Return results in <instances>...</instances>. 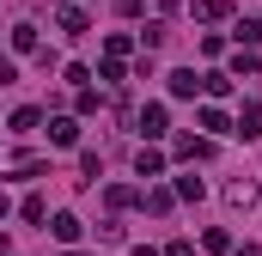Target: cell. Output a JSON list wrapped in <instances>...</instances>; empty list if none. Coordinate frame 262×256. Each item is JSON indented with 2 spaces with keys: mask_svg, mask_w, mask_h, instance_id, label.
<instances>
[{
  "mask_svg": "<svg viewBox=\"0 0 262 256\" xmlns=\"http://www.w3.org/2000/svg\"><path fill=\"white\" fill-rule=\"evenodd\" d=\"M165 256H195V250H189V244H183V238H177V244H171V250H165Z\"/></svg>",
  "mask_w": 262,
  "mask_h": 256,
  "instance_id": "cell-15",
  "label": "cell"
},
{
  "mask_svg": "<svg viewBox=\"0 0 262 256\" xmlns=\"http://www.w3.org/2000/svg\"><path fill=\"white\" fill-rule=\"evenodd\" d=\"M140 201H146L152 214H171V201H177V189H146V195H140Z\"/></svg>",
  "mask_w": 262,
  "mask_h": 256,
  "instance_id": "cell-7",
  "label": "cell"
},
{
  "mask_svg": "<svg viewBox=\"0 0 262 256\" xmlns=\"http://www.w3.org/2000/svg\"><path fill=\"white\" fill-rule=\"evenodd\" d=\"M171 92H177V98H195V92H201V79L189 73V67H177V73H171Z\"/></svg>",
  "mask_w": 262,
  "mask_h": 256,
  "instance_id": "cell-1",
  "label": "cell"
},
{
  "mask_svg": "<svg viewBox=\"0 0 262 256\" xmlns=\"http://www.w3.org/2000/svg\"><path fill=\"white\" fill-rule=\"evenodd\" d=\"M140 128H146V134H165V104H146V110H140Z\"/></svg>",
  "mask_w": 262,
  "mask_h": 256,
  "instance_id": "cell-5",
  "label": "cell"
},
{
  "mask_svg": "<svg viewBox=\"0 0 262 256\" xmlns=\"http://www.w3.org/2000/svg\"><path fill=\"white\" fill-rule=\"evenodd\" d=\"M177 195H183V201H201L207 183H201V177H177Z\"/></svg>",
  "mask_w": 262,
  "mask_h": 256,
  "instance_id": "cell-11",
  "label": "cell"
},
{
  "mask_svg": "<svg viewBox=\"0 0 262 256\" xmlns=\"http://www.w3.org/2000/svg\"><path fill=\"white\" fill-rule=\"evenodd\" d=\"M238 134H244V140H256V134H262V110H256V104H244V116H238Z\"/></svg>",
  "mask_w": 262,
  "mask_h": 256,
  "instance_id": "cell-2",
  "label": "cell"
},
{
  "mask_svg": "<svg viewBox=\"0 0 262 256\" xmlns=\"http://www.w3.org/2000/svg\"><path fill=\"white\" fill-rule=\"evenodd\" d=\"M55 238H61V244L79 238V220H73V214H55Z\"/></svg>",
  "mask_w": 262,
  "mask_h": 256,
  "instance_id": "cell-10",
  "label": "cell"
},
{
  "mask_svg": "<svg viewBox=\"0 0 262 256\" xmlns=\"http://www.w3.org/2000/svg\"><path fill=\"white\" fill-rule=\"evenodd\" d=\"M49 140H55V146H73V140H79V128L67 122V116H55V122H49Z\"/></svg>",
  "mask_w": 262,
  "mask_h": 256,
  "instance_id": "cell-3",
  "label": "cell"
},
{
  "mask_svg": "<svg viewBox=\"0 0 262 256\" xmlns=\"http://www.w3.org/2000/svg\"><path fill=\"white\" fill-rule=\"evenodd\" d=\"M207 153H213L207 140H177V159H207Z\"/></svg>",
  "mask_w": 262,
  "mask_h": 256,
  "instance_id": "cell-12",
  "label": "cell"
},
{
  "mask_svg": "<svg viewBox=\"0 0 262 256\" xmlns=\"http://www.w3.org/2000/svg\"><path fill=\"white\" fill-rule=\"evenodd\" d=\"M238 43H262V18H244L238 25Z\"/></svg>",
  "mask_w": 262,
  "mask_h": 256,
  "instance_id": "cell-14",
  "label": "cell"
},
{
  "mask_svg": "<svg viewBox=\"0 0 262 256\" xmlns=\"http://www.w3.org/2000/svg\"><path fill=\"white\" fill-rule=\"evenodd\" d=\"M226 201H232V207H250V201H256V183H226Z\"/></svg>",
  "mask_w": 262,
  "mask_h": 256,
  "instance_id": "cell-6",
  "label": "cell"
},
{
  "mask_svg": "<svg viewBox=\"0 0 262 256\" xmlns=\"http://www.w3.org/2000/svg\"><path fill=\"white\" fill-rule=\"evenodd\" d=\"M43 122V110H31V104H25V110H18V116H12V128H18V134H31V128Z\"/></svg>",
  "mask_w": 262,
  "mask_h": 256,
  "instance_id": "cell-13",
  "label": "cell"
},
{
  "mask_svg": "<svg viewBox=\"0 0 262 256\" xmlns=\"http://www.w3.org/2000/svg\"><path fill=\"white\" fill-rule=\"evenodd\" d=\"M12 49L31 55V49H37V25H12Z\"/></svg>",
  "mask_w": 262,
  "mask_h": 256,
  "instance_id": "cell-4",
  "label": "cell"
},
{
  "mask_svg": "<svg viewBox=\"0 0 262 256\" xmlns=\"http://www.w3.org/2000/svg\"><path fill=\"white\" fill-rule=\"evenodd\" d=\"M238 256H262V250H256V244H244V250H238Z\"/></svg>",
  "mask_w": 262,
  "mask_h": 256,
  "instance_id": "cell-16",
  "label": "cell"
},
{
  "mask_svg": "<svg viewBox=\"0 0 262 256\" xmlns=\"http://www.w3.org/2000/svg\"><path fill=\"white\" fill-rule=\"evenodd\" d=\"M0 256H12V244H6V238H0Z\"/></svg>",
  "mask_w": 262,
  "mask_h": 256,
  "instance_id": "cell-17",
  "label": "cell"
},
{
  "mask_svg": "<svg viewBox=\"0 0 262 256\" xmlns=\"http://www.w3.org/2000/svg\"><path fill=\"white\" fill-rule=\"evenodd\" d=\"M67 256H79V250H67Z\"/></svg>",
  "mask_w": 262,
  "mask_h": 256,
  "instance_id": "cell-18",
  "label": "cell"
},
{
  "mask_svg": "<svg viewBox=\"0 0 262 256\" xmlns=\"http://www.w3.org/2000/svg\"><path fill=\"white\" fill-rule=\"evenodd\" d=\"M134 171H140V177H159V171H165V159H159V153H152V146H146V153H140V159H134Z\"/></svg>",
  "mask_w": 262,
  "mask_h": 256,
  "instance_id": "cell-8",
  "label": "cell"
},
{
  "mask_svg": "<svg viewBox=\"0 0 262 256\" xmlns=\"http://www.w3.org/2000/svg\"><path fill=\"white\" fill-rule=\"evenodd\" d=\"M61 31H67V37H85V12H79V6H67V12H61Z\"/></svg>",
  "mask_w": 262,
  "mask_h": 256,
  "instance_id": "cell-9",
  "label": "cell"
}]
</instances>
